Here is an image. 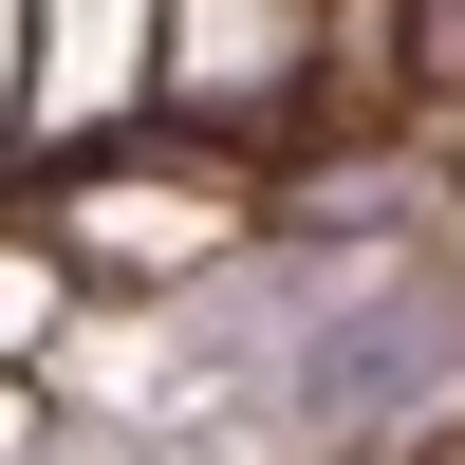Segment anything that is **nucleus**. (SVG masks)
Returning a JSON list of instances; mask_svg holds the SVG:
<instances>
[{"label":"nucleus","mask_w":465,"mask_h":465,"mask_svg":"<svg viewBox=\"0 0 465 465\" xmlns=\"http://www.w3.org/2000/svg\"><path fill=\"white\" fill-rule=\"evenodd\" d=\"M447 354V317L429 298H391V317H354V335H317V354H298V410H317V429H354V410H391V372H429Z\"/></svg>","instance_id":"obj_1"}]
</instances>
